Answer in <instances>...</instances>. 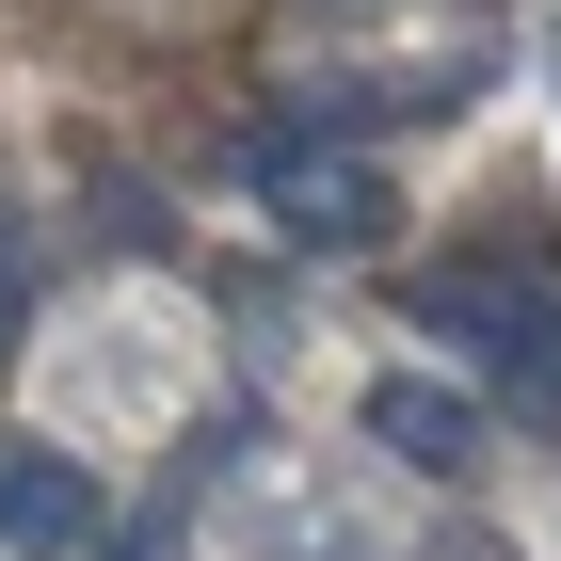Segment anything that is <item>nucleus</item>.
Listing matches in <instances>:
<instances>
[{
    "mask_svg": "<svg viewBox=\"0 0 561 561\" xmlns=\"http://www.w3.org/2000/svg\"><path fill=\"white\" fill-rule=\"evenodd\" d=\"M417 321H433V353L466 386H497L514 417L561 433V257L546 241H449L433 289H417Z\"/></svg>",
    "mask_w": 561,
    "mask_h": 561,
    "instance_id": "obj_1",
    "label": "nucleus"
},
{
    "mask_svg": "<svg viewBox=\"0 0 561 561\" xmlns=\"http://www.w3.org/2000/svg\"><path fill=\"white\" fill-rule=\"evenodd\" d=\"M257 209H273V241L369 257V241L401 225V193H386L369 161H353V145H305V129H273V145H257Z\"/></svg>",
    "mask_w": 561,
    "mask_h": 561,
    "instance_id": "obj_2",
    "label": "nucleus"
},
{
    "mask_svg": "<svg viewBox=\"0 0 561 561\" xmlns=\"http://www.w3.org/2000/svg\"><path fill=\"white\" fill-rule=\"evenodd\" d=\"M0 546L16 561H113V481H96L81 449L16 433V449H0Z\"/></svg>",
    "mask_w": 561,
    "mask_h": 561,
    "instance_id": "obj_3",
    "label": "nucleus"
},
{
    "mask_svg": "<svg viewBox=\"0 0 561 561\" xmlns=\"http://www.w3.org/2000/svg\"><path fill=\"white\" fill-rule=\"evenodd\" d=\"M369 433H386L401 466L466 481V466H481V386H433V369H401V386H369Z\"/></svg>",
    "mask_w": 561,
    "mask_h": 561,
    "instance_id": "obj_4",
    "label": "nucleus"
},
{
    "mask_svg": "<svg viewBox=\"0 0 561 561\" xmlns=\"http://www.w3.org/2000/svg\"><path fill=\"white\" fill-rule=\"evenodd\" d=\"M417 561H514V546H497V529H433Z\"/></svg>",
    "mask_w": 561,
    "mask_h": 561,
    "instance_id": "obj_5",
    "label": "nucleus"
}]
</instances>
